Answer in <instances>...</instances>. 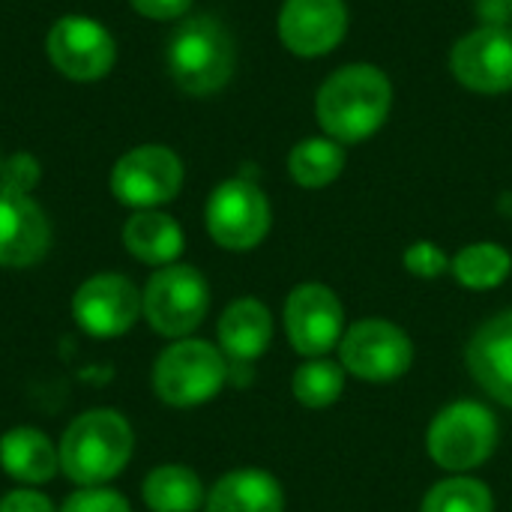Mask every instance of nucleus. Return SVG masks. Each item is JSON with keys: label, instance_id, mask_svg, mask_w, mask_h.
Masks as SVG:
<instances>
[{"label": "nucleus", "instance_id": "a211bd4d", "mask_svg": "<svg viewBox=\"0 0 512 512\" xmlns=\"http://www.w3.org/2000/svg\"><path fill=\"white\" fill-rule=\"evenodd\" d=\"M204 507L207 512H282L285 492L273 474L240 468L216 480Z\"/></svg>", "mask_w": 512, "mask_h": 512}, {"label": "nucleus", "instance_id": "9d476101", "mask_svg": "<svg viewBox=\"0 0 512 512\" xmlns=\"http://www.w3.org/2000/svg\"><path fill=\"white\" fill-rule=\"evenodd\" d=\"M48 60L72 81H99L117 60V42L105 24L87 15H63L45 39Z\"/></svg>", "mask_w": 512, "mask_h": 512}, {"label": "nucleus", "instance_id": "2f4dec72", "mask_svg": "<svg viewBox=\"0 0 512 512\" xmlns=\"http://www.w3.org/2000/svg\"><path fill=\"white\" fill-rule=\"evenodd\" d=\"M0 168H3V159H0Z\"/></svg>", "mask_w": 512, "mask_h": 512}, {"label": "nucleus", "instance_id": "bb28decb", "mask_svg": "<svg viewBox=\"0 0 512 512\" xmlns=\"http://www.w3.org/2000/svg\"><path fill=\"white\" fill-rule=\"evenodd\" d=\"M60 512H132L126 498L117 495L114 489H105V486H87V489H78L72 492Z\"/></svg>", "mask_w": 512, "mask_h": 512}, {"label": "nucleus", "instance_id": "393cba45", "mask_svg": "<svg viewBox=\"0 0 512 512\" xmlns=\"http://www.w3.org/2000/svg\"><path fill=\"white\" fill-rule=\"evenodd\" d=\"M420 512H495V498L486 483L456 474L426 492Z\"/></svg>", "mask_w": 512, "mask_h": 512}, {"label": "nucleus", "instance_id": "9b49d317", "mask_svg": "<svg viewBox=\"0 0 512 512\" xmlns=\"http://www.w3.org/2000/svg\"><path fill=\"white\" fill-rule=\"evenodd\" d=\"M285 333L297 354L324 357L345 336V309L333 288L321 282L297 285L285 300Z\"/></svg>", "mask_w": 512, "mask_h": 512}, {"label": "nucleus", "instance_id": "f257e3e1", "mask_svg": "<svg viewBox=\"0 0 512 512\" xmlns=\"http://www.w3.org/2000/svg\"><path fill=\"white\" fill-rule=\"evenodd\" d=\"M393 84L372 63H348L336 69L315 96V120L327 138L360 144L372 138L390 117Z\"/></svg>", "mask_w": 512, "mask_h": 512}, {"label": "nucleus", "instance_id": "7ed1b4c3", "mask_svg": "<svg viewBox=\"0 0 512 512\" xmlns=\"http://www.w3.org/2000/svg\"><path fill=\"white\" fill-rule=\"evenodd\" d=\"M165 63L180 90L192 96H210L222 90L234 75V36L219 18L192 15L171 33Z\"/></svg>", "mask_w": 512, "mask_h": 512}, {"label": "nucleus", "instance_id": "cd10ccee", "mask_svg": "<svg viewBox=\"0 0 512 512\" xmlns=\"http://www.w3.org/2000/svg\"><path fill=\"white\" fill-rule=\"evenodd\" d=\"M39 177H42L39 159L30 156V153H15L0 168V186L15 189V192H24V195H30V189H36Z\"/></svg>", "mask_w": 512, "mask_h": 512}, {"label": "nucleus", "instance_id": "b1692460", "mask_svg": "<svg viewBox=\"0 0 512 512\" xmlns=\"http://www.w3.org/2000/svg\"><path fill=\"white\" fill-rule=\"evenodd\" d=\"M291 390H294V399L312 411L330 408L333 402H339L345 390V369L333 360L312 357L294 372Z\"/></svg>", "mask_w": 512, "mask_h": 512}, {"label": "nucleus", "instance_id": "6e6552de", "mask_svg": "<svg viewBox=\"0 0 512 512\" xmlns=\"http://www.w3.org/2000/svg\"><path fill=\"white\" fill-rule=\"evenodd\" d=\"M342 369L360 381L387 384L402 378L414 363L411 336L384 318H363L351 324L339 342Z\"/></svg>", "mask_w": 512, "mask_h": 512}, {"label": "nucleus", "instance_id": "f3484780", "mask_svg": "<svg viewBox=\"0 0 512 512\" xmlns=\"http://www.w3.org/2000/svg\"><path fill=\"white\" fill-rule=\"evenodd\" d=\"M219 351L234 363L258 360L273 339V318L270 309L255 297L234 300L219 318Z\"/></svg>", "mask_w": 512, "mask_h": 512}, {"label": "nucleus", "instance_id": "a878e982", "mask_svg": "<svg viewBox=\"0 0 512 512\" xmlns=\"http://www.w3.org/2000/svg\"><path fill=\"white\" fill-rule=\"evenodd\" d=\"M402 264L411 276L417 279H438L450 270V258L444 255L441 246L429 243V240H417L405 249Z\"/></svg>", "mask_w": 512, "mask_h": 512}, {"label": "nucleus", "instance_id": "2eb2a0df", "mask_svg": "<svg viewBox=\"0 0 512 512\" xmlns=\"http://www.w3.org/2000/svg\"><path fill=\"white\" fill-rule=\"evenodd\" d=\"M51 246V225L42 207L15 189L0 186V267H33Z\"/></svg>", "mask_w": 512, "mask_h": 512}, {"label": "nucleus", "instance_id": "39448f33", "mask_svg": "<svg viewBox=\"0 0 512 512\" xmlns=\"http://www.w3.org/2000/svg\"><path fill=\"white\" fill-rule=\"evenodd\" d=\"M225 381V354L204 339H180L168 345L153 366V390L171 408L204 405L219 396Z\"/></svg>", "mask_w": 512, "mask_h": 512}, {"label": "nucleus", "instance_id": "0eeeda50", "mask_svg": "<svg viewBox=\"0 0 512 512\" xmlns=\"http://www.w3.org/2000/svg\"><path fill=\"white\" fill-rule=\"evenodd\" d=\"M204 222L213 243L228 252H249L267 237L273 213L258 183L246 177H231L219 183L207 198Z\"/></svg>", "mask_w": 512, "mask_h": 512}, {"label": "nucleus", "instance_id": "dca6fc26", "mask_svg": "<svg viewBox=\"0 0 512 512\" xmlns=\"http://www.w3.org/2000/svg\"><path fill=\"white\" fill-rule=\"evenodd\" d=\"M471 378L501 405L512 408V309L489 318L468 342Z\"/></svg>", "mask_w": 512, "mask_h": 512}, {"label": "nucleus", "instance_id": "4468645a", "mask_svg": "<svg viewBox=\"0 0 512 512\" xmlns=\"http://www.w3.org/2000/svg\"><path fill=\"white\" fill-rule=\"evenodd\" d=\"M348 33L345 0H285L279 39L297 57H324Z\"/></svg>", "mask_w": 512, "mask_h": 512}, {"label": "nucleus", "instance_id": "c756f323", "mask_svg": "<svg viewBox=\"0 0 512 512\" xmlns=\"http://www.w3.org/2000/svg\"><path fill=\"white\" fill-rule=\"evenodd\" d=\"M0 512H57L54 504L33 489H15L0 498Z\"/></svg>", "mask_w": 512, "mask_h": 512}, {"label": "nucleus", "instance_id": "f03ea898", "mask_svg": "<svg viewBox=\"0 0 512 512\" xmlns=\"http://www.w3.org/2000/svg\"><path fill=\"white\" fill-rule=\"evenodd\" d=\"M132 447L135 435L126 417L108 408H96L75 417L63 432L57 447L60 471L81 489L105 486L129 465Z\"/></svg>", "mask_w": 512, "mask_h": 512}, {"label": "nucleus", "instance_id": "aec40b11", "mask_svg": "<svg viewBox=\"0 0 512 512\" xmlns=\"http://www.w3.org/2000/svg\"><path fill=\"white\" fill-rule=\"evenodd\" d=\"M0 468L18 483L39 486L57 474L60 453L51 447L48 435H42L39 429L21 426L0 438Z\"/></svg>", "mask_w": 512, "mask_h": 512}, {"label": "nucleus", "instance_id": "c85d7f7f", "mask_svg": "<svg viewBox=\"0 0 512 512\" xmlns=\"http://www.w3.org/2000/svg\"><path fill=\"white\" fill-rule=\"evenodd\" d=\"M132 9L150 21H174L183 18L192 6V0H129Z\"/></svg>", "mask_w": 512, "mask_h": 512}, {"label": "nucleus", "instance_id": "4be33fe9", "mask_svg": "<svg viewBox=\"0 0 512 512\" xmlns=\"http://www.w3.org/2000/svg\"><path fill=\"white\" fill-rule=\"evenodd\" d=\"M345 171V147L333 138H303L288 153V174L303 189H324Z\"/></svg>", "mask_w": 512, "mask_h": 512}, {"label": "nucleus", "instance_id": "1a4fd4ad", "mask_svg": "<svg viewBox=\"0 0 512 512\" xmlns=\"http://www.w3.org/2000/svg\"><path fill=\"white\" fill-rule=\"evenodd\" d=\"M183 186V162L162 144H141L111 168V195L135 210H156L177 198Z\"/></svg>", "mask_w": 512, "mask_h": 512}, {"label": "nucleus", "instance_id": "7c9ffc66", "mask_svg": "<svg viewBox=\"0 0 512 512\" xmlns=\"http://www.w3.org/2000/svg\"><path fill=\"white\" fill-rule=\"evenodd\" d=\"M477 15L483 27H507L512 24V0H477Z\"/></svg>", "mask_w": 512, "mask_h": 512}, {"label": "nucleus", "instance_id": "20e7f679", "mask_svg": "<svg viewBox=\"0 0 512 512\" xmlns=\"http://www.w3.org/2000/svg\"><path fill=\"white\" fill-rule=\"evenodd\" d=\"M495 414L474 399H462L435 414L426 432V450L432 462L450 474H468L480 468L498 447Z\"/></svg>", "mask_w": 512, "mask_h": 512}, {"label": "nucleus", "instance_id": "6ab92c4d", "mask_svg": "<svg viewBox=\"0 0 512 512\" xmlns=\"http://www.w3.org/2000/svg\"><path fill=\"white\" fill-rule=\"evenodd\" d=\"M123 243L132 258L150 267H168L183 255V228L162 210H138L123 225Z\"/></svg>", "mask_w": 512, "mask_h": 512}, {"label": "nucleus", "instance_id": "412c9836", "mask_svg": "<svg viewBox=\"0 0 512 512\" xmlns=\"http://www.w3.org/2000/svg\"><path fill=\"white\" fill-rule=\"evenodd\" d=\"M204 501L201 477L186 465H159L144 480V504L153 512H198Z\"/></svg>", "mask_w": 512, "mask_h": 512}, {"label": "nucleus", "instance_id": "f8f14e48", "mask_svg": "<svg viewBox=\"0 0 512 512\" xmlns=\"http://www.w3.org/2000/svg\"><path fill=\"white\" fill-rule=\"evenodd\" d=\"M144 312L138 288L120 273L90 276L72 297L75 324L93 339H114L135 327Z\"/></svg>", "mask_w": 512, "mask_h": 512}, {"label": "nucleus", "instance_id": "423d86ee", "mask_svg": "<svg viewBox=\"0 0 512 512\" xmlns=\"http://www.w3.org/2000/svg\"><path fill=\"white\" fill-rule=\"evenodd\" d=\"M147 324L168 339H183L204 321L210 309L207 279L189 264H168L150 276L141 294Z\"/></svg>", "mask_w": 512, "mask_h": 512}, {"label": "nucleus", "instance_id": "ddd939ff", "mask_svg": "<svg viewBox=\"0 0 512 512\" xmlns=\"http://www.w3.org/2000/svg\"><path fill=\"white\" fill-rule=\"evenodd\" d=\"M450 69L474 93L498 96L512 90V30L477 27L465 33L450 51Z\"/></svg>", "mask_w": 512, "mask_h": 512}, {"label": "nucleus", "instance_id": "5701e85b", "mask_svg": "<svg viewBox=\"0 0 512 512\" xmlns=\"http://www.w3.org/2000/svg\"><path fill=\"white\" fill-rule=\"evenodd\" d=\"M453 279L468 291H492L512 273L510 252L498 243H471L450 261Z\"/></svg>", "mask_w": 512, "mask_h": 512}]
</instances>
